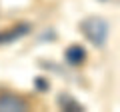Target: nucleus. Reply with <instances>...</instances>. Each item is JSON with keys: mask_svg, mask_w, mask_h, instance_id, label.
Returning <instances> with one entry per match:
<instances>
[{"mask_svg": "<svg viewBox=\"0 0 120 112\" xmlns=\"http://www.w3.org/2000/svg\"><path fill=\"white\" fill-rule=\"evenodd\" d=\"M80 30L88 42H92L94 46H104L108 40V34H110V26L100 16H88L80 22Z\"/></svg>", "mask_w": 120, "mask_h": 112, "instance_id": "obj_1", "label": "nucleus"}, {"mask_svg": "<svg viewBox=\"0 0 120 112\" xmlns=\"http://www.w3.org/2000/svg\"><path fill=\"white\" fill-rule=\"evenodd\" d=\"M60 104H62V108L64 110H70V112H76V110H84V108L80 106V104H76L72 98H68V96H64V98H60Z\"/></svg>", "mask_w": 120, "mask_h": 112, "instance_id": "obj_4", "label": "nucleus"}, {"mask_svg": "<svg viewBox=\"0 0 120 112\" xmlns=\"http://www.w3.org/2000/svg\"><path fill=\"white\" fill-rule=\"evenodd\" d=\"M30 104L18 94H0V112H26Z\"/></svg>", "mask_w": 120, "mask_h": 112, "instance_id": "obj_2", "label": "nucleus"}, {"mask_svg": "<svg viewBox=\"0 0 120 112\" xmlns=\"http://www.w3.org/2000/svg\"><path fill=\"white\" fill-rule=\"evenodd\" d=\"M84 50H82L80 46H76V44H72V46L66 50V60L70 62V64H80L82 60H84Z\"/></svg>", "mask_w": 120, "mask_h": 112, "instance_id": "obj_3", "label": "nucleus"}]
</instances>
